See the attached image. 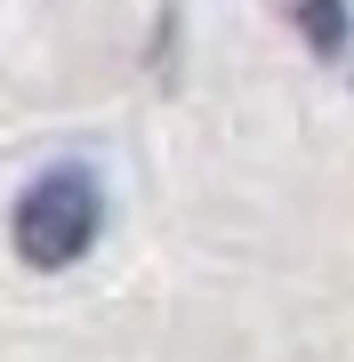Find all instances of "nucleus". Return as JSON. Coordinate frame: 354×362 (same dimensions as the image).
Wrapping results in <instances>:
<instances>
[{
  "label": "nucleus",
  "instance_id": "f03ea898",
  "mask_svg": "<svg viewBox=\"0 0 354 362\" xmlns=\"http://www.w3.org/2000/svg\"><path fill=\"white\" fill-rule=\"evenodd\" d=\"M298 25H306V40H314V57H338V40H346L338 0H298Z\"/></svg>",
  "mask_w": 354,
  "mask_h": 362
},
{
  "label": "nucleus",
  "instance_id": "f257e3e1",
  "mask_svg": "<svg viewBox=\"0 0 354 362\" xmlns=\"http://www.w3.org/2000/svg\"><path fill=\"white\" fill-rule=\"evenodd\" d=\"M97 218H105V202H97V177H89V169H49V177L25 185L8 242H16L25 266L57 274V266H73L81 250L97 242Z\"/></svg>",
  "mask_w": 354,
  "mask_h": 362
}]
</instances>
